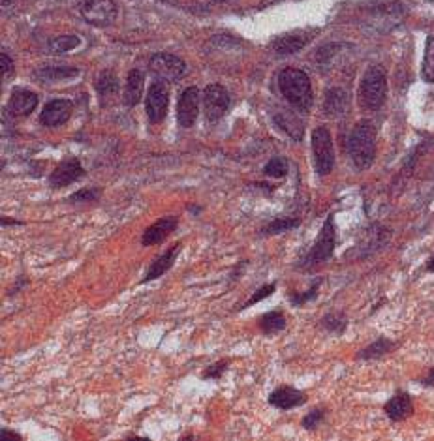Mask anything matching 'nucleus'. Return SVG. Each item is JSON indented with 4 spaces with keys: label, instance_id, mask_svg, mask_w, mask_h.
Returning <instances> with one entry per match:
<instances>
[{
    "label": "nucleus",
    "instance_id": "1a4fd4ad",
    "mask_svg": "<svg viewBox=\"0 0 434 441\" xmlns=\"http://www.w3.org/2000/svg\"><path fill=\"white\" fill-rule=\"evenodd\" d=\"M87 23L96 27H107L117 19V6L113 0H87L81 8Z\"/></svg>",
    "mask_w": 434,
    "mask_h": 441
},
{
    "label": "nucleus",
    "instance_id": "7c9ffc66",
    "mask_svg": "<svg viewBox=\"0 0 434 441\" xmlns=\"http://www.w3.org/2000/svg\"><path fill=\"white\" fill-rule=\"evenodd\" d=\"M320 284H321V280H316L314 284H312V287L304 291V293H292V295H290V302H292L293 306H303V304H306V302L318 297Z\"/></svg>",
    "mask_w": 434,
    "mask_h": 441
},
{
    "label": "nucleus",
    "instance_id": "ea45409f",
    "mask_svg": "<svg viewBox=\"0 0 434 441\" xmlns=\"http://www.w3.org/2000/svg\"><path fill=\"white\" fill-rule=\"evenodd\" d=\"M427 271H428V273H434V256L430 257V259H428V263H427Z\"/></svg>",
    "mask_w": 434,
    "mask_h": 441
},
{
    "label": "nucleus",
    "instance_id": "5701e85b",
    "mask_svg": "<svg viewBox=\"0 0 434 441\" xmlns=\"http://www.w3.org/2000/svg\"><path fill=\"white\" fill-rule=\"evenodd\" d=\"M258 325L265 335H276L286 327V318L280 312H267L258 319Z\"/></svg>",
    "mask_w": 434,
    "mask_h": 441
},
{
    "label": "nucleus",
    "instance_id": "4468645a",
    "mask_svg": "<svg viewBox=\"0 0 434 441\" xmlns=\"http://www.w3.org/2000/svg\"><path fill=\"white\" fill-rule=\"evenodd\" d=\"M180 246L182 244H173L169 250H166L163 254H160L158 257H154V261L149 265V268L145 271V276L141 278V284H147V282H151V280H156L160 278L162 274H166L169 268L173 267L175 259L179 256L180 251Z\"/></svg>",
    "mask_w": 434,
    "mask_h": 441
},
{
    "label": "nucleus",
    "instance_id": "9d476101",
    "mask_svg": "<svg viewBox=\"0 0 434 441\" xmlns=\"http://www.w3.org/2000/svg\"><path fill=\"white\" fill-rule=\"evenodd\" d=\"M83 175L85 169L78 158H66L49 175V186L51 188H64V186H70L72 182H78Z\"/></svg>",
    "mask_w": 434,
    "mask_h": 441
},
{
    "label": "nucleus",
    "instance_id": "f03ea898",
    "mask_svg": "<svg viewBox=\"0 0 434 441\" xmlns=\"http://www.w3.org/2000/svg\"><path fill=\"white\" fill-rule=\"evenodd\" d=\"M348 152L357 169H368L376 156V128L371 120L355 124L348 139Z\"/></svg>",
    "mask_w": 434,
    "mask_h": 441
},
{
    "label": "nucleus",
    "instance_id": "412c9836",
    "mask_svg": "<svg viewBox=\"0 0 434 441\" xmlns=\"http://www.w3.org/2000/svg\"><path fill=\"white\" fill-rule=\"evenodd\" d=\"M79 70L72 66H44L34 72V77L44 81V83H53V81H64L73 75H78Z\"/></svg>",
    "mask_w": 434,
    "mask_h": 441
},
{
    "label": "nucleus",
    "instance_id": "c756f323",
    "mask_svg": "<svg viewBox=\"0 0 434 441\" xmlns=\"http://www.w3.org/2000/svg\"><path fill=\"white\" fill-rule=\"evenodd\" d=\"M321 327L327 333H333V335H342L344 329H346V318L338 312L327 313L326 318L321 319Z\"/></svg>",
    "mask_w": 434,
    "mask_h": 441
},
{
    "label": "nucleus",
    "instance_id": "20e7f679",
    "mask_svg": "<svg viewBox=\"0 0 434 441\" xmlns=\"http://www.w3.org/2000/svg\"><path fill=\"white\" fill-rule=\"evenodd\" d=\"M335 242H337V233H335V218L333 216H327V220L321 225V231L318 235V239L312 244L310 251L303 257V263L301 267L303 268H312L320 263H326L329 257L333 256L335 251Z\"/></svg>",
    "mask_w": 434,
    "mask_h": 441
},
{
    "label": "nucleus",
    "instance_id": "aec40b11",
    "mask_svg": "<svg viewBox=\"0 0 434 441\" xmlns=\"http://www.w3.org/2000/svg\"><path fill=\"white\" fill-rule=\"evenodd\" d=\"M143 89H145V77L143 72L140 70H132L126 79V87H124V104L128 107H134L140 104L141 96H143Z\"/></svg>",
    "mask_w": 434,
    "mask_h": 441
},
{
    "label": "nucleus",
    "instance_id": "dca6fc26",
    "mask_svg": "<svg viewBox=\"0 0 434 441\" xmlns=\"http://www.w3.org/2000/svg\"><path fill=\"white\" fill-rule=\"evenodd\" d=\"M36 107H38V96L34 94L32 90H16L8 101V111L13 117H28Z\"/></svg>",
    "mask_w": 434,
    "mask_h": 441
},
{
    "label": "nucleus",
    "instance_id": "423d86ee",
    "mask_svg": "<svg viewBox=\"0 0 434 441\" xmlns=\"http://www.w3.org/2000/svg\"><path fill=\"white\" fill-rule=\"evenodd\" d=\"M230 94L222 85H209L203 92V107H205V118L209 123H216L224 117L230 109Z\"/></svg>",
    "mask_w": 434,
    "mask_h": 441
},
{
    "label": "nucleus",
    "instance_id": "e433bc0d",
    "mask_svg": "<svg viewBox=\"0 0 434 441\" xmlns=\"http://www.w3.org/2000/svg\"><path fill=\"white\" fill-rule=\"evenodd\" d=\"M0 436H2V440H17V441L23 440V437L19 436V434H16V432L6 430V428H2V432H0Z\"/></svg>",
    "mask_w": 434,
    "mask_h": 441
},
{
    "label": "nucleus",
    "instance_id": "58836bf2",
    "mask_svg": "<svg viewBox=\"0 0 434 441\" xmlns=\"http://www.w3.org/2000/svg\"><path fill=\"white\" fill-rule=\"evenodd\" d=\"M2 225H21V222H17V220H8L6 216H2Z\"/></svg>",
    "mask_w": 434,
    "mask_h": 441
},
{
    "label": "nucleus",
    "instance_id": "9b49d317",
    "mask_svg": "<svg viewBox=\"0 0 434 441\" xmlns=\"http://www.w3.org/2000/svg\"><path fill=\"white\" fill-rule=\"evenodd\" d=\"M197 113H199V90L196 87H188L182 90L177 104V120L182 128H190L196 123Z\"/></svg>",
    "mask_w": 434,
    "mask_h": 441
},
{
    "label": "nucleus",
    "instance_id": "f257e3e1",
    "mask_svg": "<svg viewBox=\"0 0 434 441\" xmlns=\"http://www.w3.org/2000/svg\"><path fill=\"white\" fill-rule=\"evenodd\" d=\"M278 89L282 96L299 111H309L312 107V85L309 75L297 68H286L278 73Z\"/></svg>",
    "mask_w": 434,
    "mask_h": 441
},
{
    "label": "nucleus",
    "instance_id": "393cba45",
    "mask_svg": "<svg viewBox=\"0 0 434 441\" xmlns=\"http://www.w3.org/2000/svg\"><path fill=\"white\" fill-rule=\"evenodd\" d=\"M81 45V38L75 36V34H64V36H56L49 42V51L55 53V55H61V53H68V51H73L75 47Z\"/></svg>",
    "mask_w": 434,
    "mask_h": 441
},
{
    "label": "nucleus",
    "instance_id": "ddd939ff",
    "mask_svg": "<svg viewBox=\"0 0 434 441\" xmlns=\"http://www.w3.org/2000/svg\"><path fill=\"white\" fill-rule=\"evenodd\" d=\"M306 402V395L303 391H297L293 387L282 385L269 395V404L273 408L280 409V411H287V409L299 408Z\"/></svg>",
    "mask_w": 434,
    "mask_h": 441
},
{
    "label": "nucleus",
    "instance_id": "6e6552de",
    "mask_svg": "<svg viewBox=\"0 0 434 441\" xmlns=\"http://www.w3.org/2000/svg\"><path fill=\"white\" fill-rule=\"evenodd\" d=\"M149 66H151V72L163 81H179L186 73L185 61H180L179 56L169 55V53L152 55Z\"/></svg>",
    "mask_w": 434,
    "mask_h": 441
},
{
    "label": "nucleus",
    "instance_id": "bb28decb",
    "mask_svg": "<svg viewBox=\"0 0 434 441\" xmlns=\"http://www.w3.org/2000/svg\"><path fill=\"white\" fill-rule=\"evenodd\" d=\"M287 171H290V163H287V160L284 156L271 158L267 166L264 168V173L267 177H273V179H284Z\"/></svg>",
    "mask_w": 434,
    "mask_h": 441
},
{
    "label": "nucleus",
    "instance_id": "0eeeda50",
    "mask_svg": "<svg viewBox=\"0 0 434 441\" xmlns=\"http://www.w3.org/2000/svg\"><path fill=\"white\" fill-rule=\"evenodd\" d=\"M169 107V90L163 81H154L147 90L145 111L151 123H162L168 115Z\"/></svg>",
    "mask_w": 434,
    "mask_h": 441
},
{
    "label": "nucleus",
    "instance_id": "2eb2a0df",
    "mask_svg": "<svg viewBox=\"0 0 434 441\" xmlns=\"http://www.w3.org/2000/svg\"><path fill=\"white\" fill-rule=\"evenodd\" d=\"M177 218L173 216H168V218H160L156 222L149 225V228L143 231V237H141V244L143 246H152V244H158V242H162L169 237V235L173 233L175 228H177Z\"/></svg>",
    "mask_w": 434,
    "mask_h": 441
},
{
    "label": "nucleus",
    "instance_id": "c85d7f7f",
    "mask_svg": "<svg viewBox=\"0 0 434 441\" xmlns=\"http://www.w3.org/2000/svg\"><path fill=\"white\" fill-rule=\"evenodd\" d=\"M299 220L297 218H275L273 222H269L261 229V235H278V233H286L290 229L297 228Z\"/></svg>",
    "mask_w": 434,
    "mask_h": 441
},
{
    "label": "nucleus",
    "instance_id": "f3484780",
    "mask_svg": "<svg viewBox=\"0 0 434 441\" xmlns=\"http://www.w3.org/2000/svg\"><path fill=\"white\" fill-rule=\"evenodd\" d=\"M383 409H385V415H388L391 421H404L406 417H410L411 411H414L410 395L402 391L395 392Z\"/></svg>",
    "mask_w": 434,
    "mask_h": 441
},
{
    "label": "nucleus",
    "instance_id": "7ed1b4c3",
    "mask_svg": "<svg viewBox=\"0 0 434 441\" xmlns=\"http://www.w3.org/2000/svg\"><path fill=\"white\" fill-rule=\"evenodd\" d=\"M388 96V79L380 66H371L361 79L359 101L366 111H378Z\"/></svg>",
    "mask_w": 434,
    "mask_h": 441
},
{
    "label": "nucleus",
    "instance_id": "6ab92c4d",
    "mask_svg": "<svg viewBox=\"0 0 434 441\" xmlns=\"http://www.w3.org/2000/svg\"><path fill=\"white\" fill-rule=\"evenodd\" d=\"M349 106V96L344 89H331L327 90L326 101H323V111L329 117H340L348 111Z\"/></svg>",
    "mask_w": 434,
    "mask_h": 441
},
{
    "label": "nucleus",
    "instance_id": "f8f14e48",
    "mask_svg": "<svg viewBox=\"0 0 434 441\" xmlns=\"http://www.w3.org/2000/svg\"><path fill=\"white\" fill-rule=\"evenodd\" d=\"M72 111L73 106L70 100H51L42 109L39 123L44 124V126H49V128L62 126L64 123H68V118L72 117Z\"/></svg>",
    "mask_w": 434,
    "mask_h": 441
},
{
    "label": "nucleus",
    "instance_id": "f704fd0d",
    "mask_svg": "<svg viewBox=\"0 0 434 441\" xmlns=\"http://www.w3.org/2000/svg\"><path fill=\"white\" fill-rule=\"evenodd\" d=\"M275 290H276V284H269V285H264V287H259V290L256 291L250 299H248L244 308L252 306V304H256V302H259V301H264L265 297H271L273 293H275Z\"/></svg>",
    "mask_w": 434,
    "mask_h": 441
},
{
    "label": "nucleus",
    "instance_id": "2f4dec72",
    "mask_svg": "<svg viewBox=\"0 0 434 441\" xmlns=\"http://www.w3.org/2000/svg\"><path fill=\"white\" fill-rule=\"evenodd\" d=\"M98 197H100V190L98 188H81L78 190L75 194L68 197V201L70 203H87V201H98Z\"/></svg>",
    "mask_w": 434,
    "mask_h": 441
},
{
    "label": "nucleus",
    "instance_id": "4c0bfd02",
    "mask_svg": "<svg viewBox=\"0 0 434 441\" xmlns=\"http://www.w3.org/2000/svg\"><path fill=\"white\" fill-rule=\"evenodd\" d=\"M423 385H427V387H434V370H430V374L423 380Z\"/></svg>",
    "mask_w": 434,
    "mask_h": 441
},
{
    "label": "nucleus",
    "instance_id": "cd10ccee",
    "mask_svg": "<svg viewBox=\"0 0 434 441\" xmlns=\"http://www.w3.org/2000/svg\"><path fill=\"white\" fill-rule=\"evenodd\" d=\"M423 79L434 83V36H428L423 56Z\"/></svg>",
    "mask_w": 434,
    "mask_h": 441
},
{
    "label": "nucleus",
    "instance_id": "473e14b6",
    "mask_svg": "<svg viewBox=\"0 0 434 441\" xmlns=\"http://www.w3.org/2000/svg\"><path fill=\"white\" fill-rule=\"evenodd\" d=\"M228 366H230V359H224V361H218V363L211 364V366H207V370L203 372V378H205V380H220V378L224 375L225 370H228Z\"/></svg>",
    "mask_w": 434,
    "mask_h": 441
},
{
    "label": "nucleus",
    "instance_id": "b1692460",
    "mask_svg": "<svg viewBox=\"0 0 434 441\" xmlns=\"http://www.w3.org/2000/svg\"><path fill=\"white\" fill-rule=\"evenodd\" d=\"M96 90L101 98H109V96H115L118 92V79L117 75L111 72V70H106L101 72L96 79Z\"/></svg>",
    "mask_w": 434,
    "mask_h": 441
},
{
    "label": "nucleus",
    "instance_id": "c9c22d12",
    "mask_svg": "<svg viewBox=\"0 0 434 441\" xmlns=\"http://www.w3.org/2000/svg\"><path fill=\"white\" fill-rule=\"evenodd\" d=\"M0 62H2V77H4V81H8L13 73V62L6 53H0Z\"/></svg>",
    "mask_w": 434,
    "mask_h": 441
},
{
    "label": "nucleus",
    "instance_id": "a878e982",
    "mask_svg": "<svg viewBox=\"0 0 434 441\" xmlns=\"http://www.w3.org/2000/svg\"><path fill=\"white\" fill-rule=\"evenodd\" d=\"M395 347V344L391 340H388V338H378L374 344H371L368 347H365L363 352L359 353V359H380L383 357L385 353H389L391 349Z\"/></svg>",
    "mask_w": 434,
    "mask_h": 441
},
{
    "label": "nucleus",
    "instance_id": "72a5a7b5",
    "mask_svg": "<svg viewBox=\"0 0 434 441\" xmlns=\"http://www.w3.org/2000/svg\"><path fill=\"white\" fill-rule=\"evenodd\" d=\"M323 419H326V411L320 408L314 409V411H310V414L303 419V428H306V430H314L316 426L321 425V421Z\"/></svg>",
    "mask_w": 434,
    "mask_h": 441
},
{
    "label": "nucleus",
    "instance_id": "39448f33",
    "mask_svg": "<svg viewBox=\"0 0 434 441\" xmlns=\"http://www.w3.org/2000/svg\"><path fill=\"white\" fill-rule=\"evenodd\" d=\"M312 156L318 175H329L335 168V149L329 130L326 126H318L312 132Z\"/></svg>",
    "mask_w": 434,
    "mask_h": 441
},
{
    "label": "nucleus",
    "instance_id": "4be33fe9",
    "mask_svg": "<svg viewBox=\"0 0 434 441\" xmlns=\"http://www.w3.org/2000/svg\"><path fill=\"white\" fill-rule=\"evenodd\" d=\"M275 124L280 130H284V132H286L292 139H295V141L303 139L304 126H303V123H301V120L293 115V113L282 111V113H278V115H275Z\"/></svg>",
    "mask_w": 434,
    "mask_h": 441
},
{
    "label": "nucleus",
    "instance_id": "a211bd4d",
    "mask_svg": "<svg viewBox=\"0 0 434 441\" xmlns=\"http://www.w3.org/2000/svg\"><path fill=\"white\" fill-rule=\"evenodd\" d=\"M310 36H304V34H286V36H280L276 38L273 44H271V49L275 51L276 55H293L309 44Z\"/></svg>",
    "mask_w": 434,
    "mask_h": 441
}]
</instances>
